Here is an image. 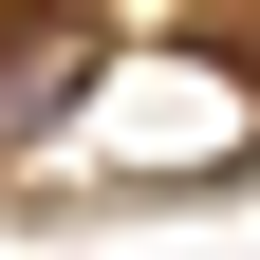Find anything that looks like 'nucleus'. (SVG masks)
<instances>
[{"label":"nucleus","mask_w":260,"mask_h":260,"mask_svg":"<svg viewBox=\"0 0 260 260\" xmlns=\"http://www.w3.org/2000/svg\"><path fill=\"white\" fill-rule=\"evenodd\" d=\"M93 93V19H0V149H56Z\"/></svg>","instance_id":"nucleus-1"}]
</instances>
